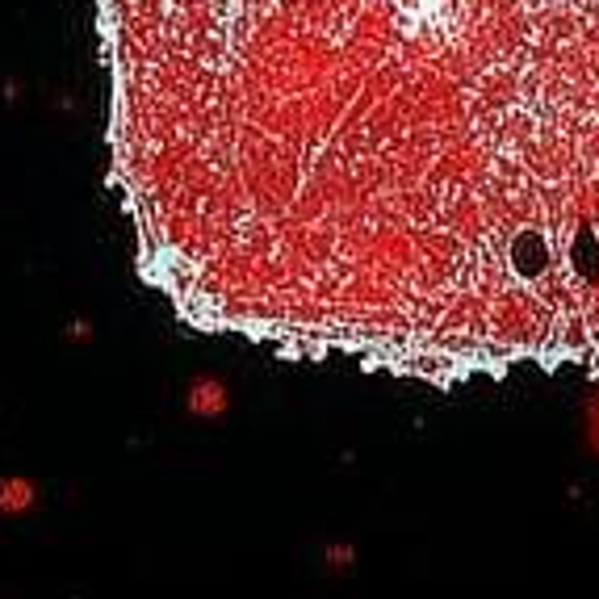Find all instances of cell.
Returning <instances> with one entry per match:
<instances>
[{
	"label": "cell",
	"instance_id": "6da1fadb",
	"mask_svg": "<svg viewBox=\"0 0 599 599\" xmlns=\"http://www.w3.org/2000/svg\"><path fill=\"white\" fill-rule=\"evenodd\" d=\"M185 319L428 381L599 360V0H97Z\"/></svg>",
	"mask_w": 599,
	"mask_h": 599
},
{
	"label": "cell",
	"instance_id": "7a4b0ae2",
	"mask_svg": "<svg viewBox=\"0 0 599 599\" xmlns=\"http://www.w3.org/2000/svg\"><path fill=\"white\" fill-rule=\"evenodd\" d=\"M591 436H596V444H599V399H596V407H591Z\"/></svg>",
	"mask_w": 599,
	"mask_h": 599
}]
</instances>
